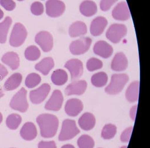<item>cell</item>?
<instances>
[{
	"label": "cell",
	"mask_w": 150,
	"mask_h": 148,
	"mask_svg": "<svg viewBox=\"0 0 150 148\" xmlns=\"http://www.w3.org/2000/svg\"><path fill=\"white\" fill-rule=\"evenodd\" d=\"M36 121L40 126L41 136L43 138H51L56 134L59 122L55 115L41 114L37 117Z\"/></svg>",
	"instance_id": "1"
},
{
	"label": "cell",
	"mask_w": 150,
	"mask_h": 148,
	"mask_svg": "<svg viewBox=\"0 0 150 148\" xmlns=\"http://www.w3.org/2000/svg\"><path fill=\"white\" fill-rule=\"evenodd\" d=\"M128 81L129 77L127 74H113L109 84L105 88V92L110 95L118 94L122 92Z\"/></svg>",
	"instance_id": "2"
},
{
	"label": "cell",
	"mask_w": 150,
	"mask_h": 148,
	"mask_svg": "<svg viewBox=\"0 0 150 148\" xmlns=\"http://www.w3.org/2000/svg\"><path fill=\"white\" fill-rule=\"evenodd\" d=\"M27 95V90L24 88H21L11 100L10 102V108L21 112H25L29 107Z\"/></svg>",
	"instance_id": "3"
},
{
	"label": "cell",
	"mask_w": 150,
	"mask_h": 148,
	"mask_svg": "<svg viewBox=\"0 0 150 148\" xmlns=\"http://www.w3.org/2000/svg\"><path fill=\"white\" fill-rule=\"evenodd\" d=\"M80 133L75 121L67 119L62 122V130L59 136V140L64 141L71 140Z\"/></svg>",
	"instance_id": "4"
},
{
	"label": "cell",
	"mask_w": 150,
	"mask_h": 148,
	"mask_svg": "<svg viewBox=\"0 0 150 148\" xmlns=\"http://www.w3.org/2000/svg\"><path fill=\"white\" fill-rule=\"evenodd\" d=\"M27 31L24 26L21 23L15 24L10 38V44L13 47L21 46L27 36Z\"/></svg>",
	"instance_id": "5"
},
{
	"label": "cell",
	"mask_w": 150,
	"mask_h": 148,
	"mask_svg": "<svg viewBox=\"0 0 150 148\" xmlns=\"http://www.w3.org/2000/svg\"><path fill=\"white\" fill-rule=\"evenodd\" d=\"M127 33V29L123 24H115L110 26L107 33V38L114 43H118Z\"/></svg>",
	"instance_id": "6"
},
{
	"label": "cell",
	"mask_w": 150,
	"mask_h": 148,
	"mask_svg": "<svg viewBox=\"0 0 150 148\" xmlns=\"http://www.w3.org/2000/svg\"><path fill=\"white\" fill-rule=\"evenodd\" d=\"M50 86L47 83H44L36 89L31 91L29 94L30 101L35 105L40 104L47 97L50 91Z\"/></svg>",
	"instance_id": "7"
},
{
	"label": "cell",
	"mask_w": 150,
	"mask_h": 148,
	"mask_svg": "<svg viewBox=\"0 0 150 148\" xmlns=\"http://www.w3.org/2000/svg\"><path fill=\"white\" fill-rule=\"evenodd\" d=\"M46 14L51 17L61 16L65 10V5L60 0H48L46 3Z\"/></svg>",
	"instance_id": "8"
},
{
	"label": "cell",
	"mask_w": 150,
	"mask_h": 148,
	"mask_svg": "<svg viewBox=\"0 0 150 148\" xmlns=\"http://www.w3.org/2000/svg\"><path fill=\"white\" fill-rule=\"evenodd\" d=\"M92 40L89 38H82L71 43L70 46L71 53L74 55L84 54L88 50Z\"/></svg>",
	"instance_id": "9"
},
{
	"label": "cell",
	"mask_w": 150,
	"mask_h": 148,
	"mask_svg": "<svg viewBox=\"0 0 150 148\" xmlns=\"http://www.w3.org/2000/svg\"><path fill=\"white\" fill-rule=\"evenodd\" d=\"M35 41L42 50L48 52L51 50L53 47V39L50 33L47 31H41L36 35Z\"/></svg>",
	"instance_id": "10"
},
{
	"label": "cell",
	"mask_w": 150,
	"mask_h": 148,
	"mask_svg": "<svg viewBox=\"0 0 150 148\" xmlns=\"http://www.w3.org/2000/svg\"><path fill=\"white\" fill-rule=\"evenodd\" d=\"M63 101L64 97L62 92L57 89L55 90L47 102L45 108L50 111H59L62 108Z\"/></svg>",
	"instance_id": "11"
},
{
	"label": "cell",
	"mask_w": 150,
	"mask_h": 148,
	"mask_svg": "<svg viewBox=\"0 0 150 148\" xmlns=\"http://www.w3.org/2000/svg\"><path fill=\"white\" fill-rule=\"evenodd\" d=\"M65 67L70 72L73 81L80 78L83 73V64L79 59H73L69 60L66 63Z\"/></svg>",
	"instance_id": "12"
},
{
	"label": "cell",
	"mask_w": 150,
	"mask_h": 148,
	"mask_svg": "<svg viewBox=\"0 0 150 148\" xmlns=\"http://www.w3.org/2000/svg\"><path fill=\"white\" fill-rule=\"evenodd\" d=\"M83 109V104L82 101L77 98H71L67 102L65 111L67 114L75 117L79 114Z\"/></svg>",
	"instance_id": "13"
},
{
	"label": "cell",
	"mask_w": 150,
	"mask_h": 148,
	"mask_svg": "<svg viewBox=\"0 0 150 148\" xmlns=\"http://www.w3.org/2000/svg\"><path fill=\"white\" fill-rule=\"evenodd\" d=\"M87 87V84L86 81L84 80L75 81L69 84L65 89V92L67 96H80L85 92Z\"/></svg>",
	"instance_id": "14"
},
{
	"label": "cell",
	"mask_w": 150,
	"mask_h": 148,
	"mask_svg": "<svg viewBox=\"0 0 150 148\" xmlns=\"http://www.w3.org/2000/svg\"><path fill=\"white\" fill-rule=\"evenodd\" d=\"M112 16L117 20L125 21L130 17L129 9L125 2L118 3L112 11Z\"/></svg>",
	"instance_id": "15"
},
{
	"label": "cell",
	"mask_w": 150,
	"mask_h": 148,
	"mask_svg": "<svg viewBox=\"0 0 150 148\" xmlns=\"http://www.w3.org/2000/svg\"><path fill=\"white\" fill-rule=\"evenodd\" d=\"M93 51L96 54L103 58H108L112 54L113 49L107 42L99 41L96 43Z\"/></svg>",
	"instance_id": "16"
},
{
	"label": "cell",
	"mask_w": 150,
	"mask_h": 148,
	"mask_svg": "<svg viewBox=\"0 0 150 148\" xmlns=\"http://www.w3.org/2000/svg\"><path fill=\"white\" fill-rule=\"evenodd\" d=\"M20 134L24 140L31 141L37 137V130L33 122H27L21 128Z\"/></svg>",
	"instance_id": "17"
},
{
	"label": "cell",
	"mask_w": 150,
	"mask_h": 148,
	"mask_svg": "<svg viewBox=\"0 0 150 148\" xmlns=\"http://www.w3.org/2000/svg\"><path fill=\"white\" fill-rule=\"evenodd\" d=\"M128 65V59L123 53H117L115 55L111 63V69L116 72H121L125 70Z\"/></svg>",
	"instance_id": "18"
},
{
	"label": "cell",
	"mask_w": 150,
	"mask_h": 148,
	"mask_svg": "<svg viewBox=\"0 0 150 148\" xmlns=\"http://www.w3.org/2000/svg\"><path fill=\"white\" fill-rule=\"evenodd\" d=\"M108 25V21L103 17H98L92 21L91 25V33L93 36H99L103 33Z\"/></svg>",
	"instance_id": "19"
},
{
	"label": "cell",
	"mask_w": 150,
	"mask_h": 148,
	"mask_svg": "<svg viewBox=\"0 0 150 148\" xmlns=\"http://www.w3.org/2000/svg\"><path fill=\"white\" fill-rule=\"evenodd\" d=\"M1 60L12 70L17 69L20 65V59L18 54L13 52L5 53L2 56Z\"/></svg>",
	"instance_id": "20"
},
{
	"label": "cell",
	"mask_w": 150,
	"mask_h": 148,
	"mask_svg": "<svg viewBox=\"0 0 150 148\" xmlns=\"http://www.w3.org/2000/svg\"><path fill=\"white\" fill-rule=\"evenodd\" d=\"M78 124L83 130L85 131L91 130L95 126V117L91 113L86 112L80 117Z\"/></svg>",
	"instance_id": "21"
},
{
	"label": "cell",
	"mask_w": 150,
	"mask_h": 148,
	"mask_svg": "<svg viewBox=\"0 0 150 148\" xmlns=\"http://www.w3.org/2000/svg\"><path fill=\"white\" fill-rule=\"evenodd\" d=\"M23 77L19 73H15L12 74L4 84V89L7 91H13L19 87L22 82Z\"/></svg>",
	"instance_id": "22"
},
{
	"label": "cell",
	"mask_w": 150,
	"mask_h": 148,
	"mask_svg": "<svg viewBox=\"0 0 150 148\" xmlns=\"http://www.w3.org/2000/svg\"><path fill=\"white\" fill-rule=\"evenodd\" d=\"M54 67V61L53 59L50 57H47L43 59L40 62L37 63L35 66V68L42 74L46 75Z\"/></svg>",
	"instance_id": "23"
},
{
	"label": "cell",
	"mask_w": 150,
	"mask_h": 148,
	"mask_svg": "<svg viewBox=\"0 0 150 148\" xmlns=\"http://www.w3.org/2000/svg\"><path fill=\"white\" fill-rule=\"evenodd\" d=\"M139 92V82L134 81L132 83L127 89L126 98L130 102H134L138 101Z\"/></svg>",
	"instance_id": "24"
},
{
	"label": "cell",
	"mask_w": 150,
	"mask_h": 148,
	"mask_svg": "<svg viewBox=\"0 0 150 148\" xmlns=\"http://www.w3.org/2000/svg\"><path fill=\"white\" fill-rule=\"evenodd\" d=\"M87 31L86 25L82 21H77L71 25L69 28V33L70 36L75 38L85 35Z\"/></svg>",
	"instance_id": "25"
},
{
	"label": "cell",
	"mask_w": 150,
	"mask_h": 148,
	"mask_svg": "<svg viewBox=\"0 0 150 148\" xmlns=\"http://www.w3.org/2000/svg\"><path fill=\"white\" fill-rule=\"evenodd\" d=\"M80 11L82 15L85 16H92L97 13V7L93 1H84L80 6Z\"/></svg>",
	"instance_id": "26"
},
{
	"label": "cell",
	"mask_w": 150,
	"mask_h": 148,
	"mask_svg": "<svg viewBox=\"0 0 150 148\" xmlns=\"http://www.w3.org/2000/svg\"><path fill=\"white\" fill-rule=\"evenodd\" d=\"M67 73L62 69H57L53 72L51 75V80L56 86H62L68 81Z\"/></svg>",
	"instance_id": "27"
},
{
	"label": "cell",
	"mask_w": 150,
	"mask_h": 148,
	"mask_svg": "<svg viewBox=\"0 0 150 148\" xmlns=\"http://www.w3.org/2000/svg\"><path fill=\"white\" fill-rule=\"evenodd\" d=\"M12 24V19L7 16L5 20L0 23V43L4 44L7 40L8 30Z\"/></svg>",
	"instance_id": "28"
},
{
	"label": "cell",
	"mask_w": 150,
	"mask_h": 148,
	"mask_svg": "<svg viewBox=\"0 0 150 148\" xmlns=\"http://www.w3.org/2000/svg\"><path fill=\"white\" fill-rule=\"evenodd\" d=\"M108 77L105 72H98L94 74L91 78L92 84L96 87H102L108 82Z\"/></svg>",
	"instance_id": "29"
},
{
	"label": "cell",
	"mask_w": 150,
	"mask_h": 148,
	"mask_svg": "<svg viewBox=\"0 0 150 148\" xmlns=\"http://www.w3.org/2000/svg\"><path fill=\"white\" fill-rule=\"evenodd\" d=\"M22 118L19 114H12L7 116L6 124L7 128L11 130H16L21 125Z\"/></svg>",
	"instance_id": "30"
},
{
	"label": "cell",
	"mask_w": 150,
	"mask_h": 148,
	"mask_svg": "<svg viewBox=\"0 0 150 148\" xmlns=\"http://www.w3.org/2000/svg\"><path fill=\"white\" fill-rule=\"evenodd\" d=\"M40 56L41 52L40 49L34 45L29 46L25 51V57L28 61H37L39 59Z\"/></svg>",
	"instance_id": "31"
},
{
	"label": "cell",
	"mask_w": 150,
	"mask_h": 148,
	"mask_svg": "<svg viewBox=\"0 0 150 148\" xmlns=\"http://www.w3.org/2000/svg\"><path fill=\"white\" fill-rule=\"evenodd\" d=\"M117 128L113 124H107L104 126L101 133V136L105 140L112 139L116 134Z\"/></svg>",
	"instance_id": "32"
},
{
	"label": "cell",
	"mask_w": 150,
	"mask_h": 148,
	"mask_svg": "<svg viewBox=\"0 0 150 148\" xmlns=\"http://www.w3.org/2000/svg\"><path fill=\"white\" fill-rule=\"evenodd\" d=\"M77 144L79 148H93L95 141L90 136L83 135L78 139Z\"/></svg>",
	"instance_id": "33"
},
{
	"label": "cell",
	"mask_w": 150,
	"mask_h": 148,
	"mask_svg": "<svg viewBox=\"0 0 150 148\" xmlns=\"http://www.w3.org/2000/svg\"><path fill=\"white\" fill-rule=\"evenodd\" d=\"M41 82V76L39 74L32 73L28 75L25 79V84L28 88H32L38 86Z\"/></svg>",
	"instance_id": "34"
},
{
	"label": "cell",
	"mask_w": 150,
	"mask_h": 148,
	"mask_svg": "<svg viewBox=\"0 0 150 148\" xmlns=\"http://www.w3.org/2000/svg\"><path fill=\"white\" fill-rule=\"evenodd\" d=\"M103 66V62L97 58H91L87 63V68L90 72L100 69Z\"/></svg>",
	"instance_id": "35"
},
{
	"label": "cell",
	"mask_w": 150,
	"mask_h": 148,
	"mask_svg": "<svg viewBox=\"0 0 150 148\" xmlns=\"http://www.w3.org/2000/svg\"><path fill=\"white\" fill-rule=\"evenodd\" d=\"M32 14L35 15H41L43 14L44 11V7L42 3L40 2H35L33 3L30 7Z\"/></svg>",
	"instance_id": "36"
},
{
	"label": "cell",
	"mask_w": 150,
	"mask_h": 148,
	"mask_svg": "<svg viewBox=\"0 0 150 148\" xmlns=\"http://www.w3.org/2000/svg\"><path fill=\"white\" fill-rule=\"evenodd\" d=\"M0 5L7 11H13L16 7L13 0H0Z\"/></svg>",
	"instance_id": "37"
},
{
	"label": "cell",
	"mask_w": 150,
	"mask_h": 148,
	"mask_svg": "<svg viewBox=\"0 0 150 148\" xmlns=\"http://www.w3.org/2000/svg\"><path fill=\"white\" fill-rule=\"evenodd\" d=\"M133 131V126H130L129 128H126L121 135L120 140L123 142H129L131 137V135Z\"/></svg>",
	"instance_id": "38"
},
{
	"label": "cell",
	"mask_w": 150,
	"mask_h": 148,
	"mask_svg": "<svg viewBox=\"0 0 150 148\" xmlns=\"http://www.w3.org/2000/svg\"><path fill=\"white\" fill-rule=\"evenodd\" d=\"M117 0H101L100 2V8L103 11L109 10L111 7Z\"/></svg>",
	"instance_id": "39"
},
{
	"label": "cell",
	"mask_w": 150,
	"mask_h": 148,
	"mask_svg": "<svg viewBox=\"0 0 150 148\" xmlns=\"http://www.w3.org/2000/svg\"><path fill=\"white\" fill-rule=\"evenodd\" d=\"M38 148H56V144L55 141H41L39 142Z\"/></svg>",
	"instance_id": "40"
},
{
	"label": "cell",
	"mask_w": 150,
	"mask_h": 148,
	"mask_svg": "<svg viewBox=\"0 0 150 148\" xmlns=\"http://www.w3.org/2000/svg\"><path fill=\"white\" fill-rule=\"evenodd\" d=\"M8 74L6 68L0 63V81H2Z\"/></svg>",
	"instance_id": "41"
},
{
	"label": "cell",
	"mask_w": 150,
	"mask_h": 148,
	"mask_svg": "<svg viewBox=\"0 0 150 148\" xmlns=\"http://www.w3.org/2000/svg\"><path fill=\"white\" fill-rule=\"evenodd\" d=\"M137 111V105L132 107L130 111V116L131 119L133 121H135Z\"/></svg>",
	"instance_id": "42"
},
{
	"label": "cell",
	"mask_w": 150,
	"mask_h": 148,
	"mask_svg": "<svg viewBox=\"0 0 150 148\" xmlns=\"http://www.w3.org/2000/svg\"><path fill=\"white\" fill-rule=\"evenodd\" d=\"M61 148H75V147L74 146H73L72 145L67 144V145H65L62 146Z\"/></svg>",
	"instance_id": "43"
},
{
	"label": "cell",
	"mask_w": 150,
	"mask_h": 148,
	"mask_svg": "<svg viewBox=\"0 0 150 148\" xmlns=\"http://www.w3.org/2000/svg\"><path fill=\"white\" fill-rule=\"evenodd\" d=\"M4 96V93L3 89H2V88L1 87V86H0V98Z\"/></svg>",
	"instance_id": "44"
},
{
	"label": "cell",
	"mask_w": 150,
	"mask_h": 148,
	"mask_svg": "<svg viewBox=\"0 0 150 148\" xmlns=\"http://www.w3.org/2000/svg\"><path fill=\"white\" fill-rule=\"evenodd\" d=\"M4 12H3L2 10L0 8V20L2 19V17H4Z\"/></svg>",
	"instance_id": "45"
},
{
	"label": "cell",
	"mask_w": 150,
	"mask_h": 148,
	"mask_svg": "<svg viewBox=\"0 0 150 148\" xmlns=\"http://www.w3.org/2000/svg\"><path fill=\"white\" fill-rule=\"evenodd\" d=\"M3 120V116H2V114L0 112V124L2 123Z\"/></svg>",
	"instance_id": "46"
},
{
	"label": "cell",
	"mask_w": 150,
	"mask_h": 148,
	"mask_svg": "<svg viewBox=\"0 0 150 148\" xmlns=\"http://www.w3.org/2000/svg\"><path fill=\"white\" fill-rule=\"evenodd\" d=\"M120 148H127V146H124V147H122Z\"/></svg>",
	"instance_id": "47"
},
{
	"label": "cell",
	"mask_w": 150,
	"mask_h": 148,
	"mask_svg": "<svg viewBox=\"0 0 150 148\" xmlns=\"http://www.w3.org/2000/svg\"><path fill=\"white\" fill-rule=\"evenodd\" d=\"M18 1H24V0H18Z\"/></svg>",
	"instance_id": "48"
},
{
	"label": "cell",
	"mask_w": 150,
	"mask_h": 148,
	"mask_svg": "<svg viewBox=\"0 0 150 148\" xmlns=\"http://www.w3.org/2000/svg\"></svg>",
	"instance_id": "49"
}]
</instances>
